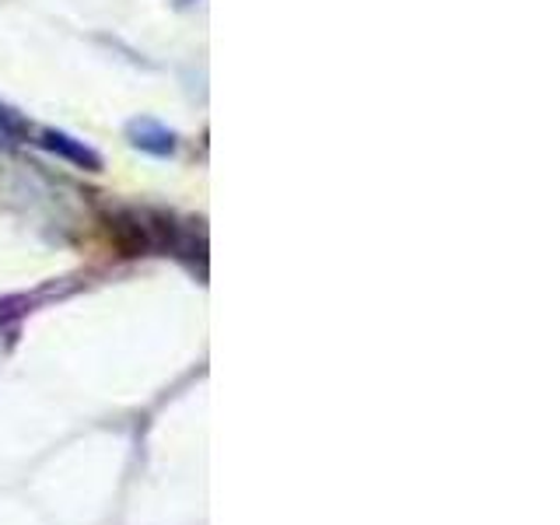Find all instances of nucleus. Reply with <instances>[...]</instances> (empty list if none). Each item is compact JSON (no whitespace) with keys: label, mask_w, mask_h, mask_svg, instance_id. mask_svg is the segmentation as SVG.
<instances>
[{"label":"nucleus","mask_w":560,"mask_h":525,"mask_svg":"<svg viewBox=\"0 0 560 525\" xmlns=\"http://www.w3.org/2000/svg\"><path fill=\"white\" fill-rule=\"evenodd\" d=\"M127 137H130V144L140 148V151H148L154 158H168L175 154V133L168 127H162L158 119H130V127H127Z\"/></svg>","instance_id":"nucleus-2"},{"label":"nucleus","mask_w":560,"mask_h":525,"mask_svg":"<svg viewBox=\"0 0 560 525\" xmlns=\"http://www.w3.org/2000/svg\"><path fill=\"white\" fill-rule=\"evenodd\" d=\"M0 130H4L8 137H14V133H22V119H18L11 109H4V105H0Z\"/></svg>","instance_id":"nucleus-3"},{"label":"nucleus","mask_w":560,"mask_h":525,"mask_svg":"<svg viewBox=\"0 0 560 525\" xmlns=\"http://www.w3.org/2000/svg\"><path fill=\"white\" fill-rule=\"evenodd\" d=\"M39 144H43L49 154H57V158H63V162L78 165V168H84V172H98V168H102V154H98L95 148H88L84 140L63 133V130H43V133H39Z\"/></svg>","instance_id":"nucleus-1"}]
</instances>
